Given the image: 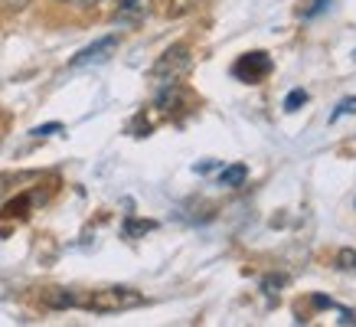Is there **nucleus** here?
I'll use <instances>...</instances> for the list:
<instances>
[{
    "mask_svg": "<svg viewBox=\"0 0 356 327\" xmlns=\"http://www.w3.org/2000/svg\"><path fill=\"white\" fill-rule=\"evenodd\" d=\"M144 298L131 288H102V292H92V298L79 301L86 305L88 311H98V314H111V311H128V308H138Z\"/></svg>",
    "mask_w": 356,
    "mask_h": 327,
    "instance_id": "obj_1",
    "label": "nucleus"
},
{
    "mask_svg": "<svg viewBox=\"0 0 356 327\" xmlns=\"http://www.w3.org/2000/svg\"><path fill=\"white\" fill-rule=\"evenodd\" d=\"M190 65H193L190 49H186V46H170V49L157 59V65H154V79H157L161 86H167V82H180V79L190 72Z\"/></svg>",
    "mask_w": 356,
    "mask_h": 327,
    "instance_id": "obj_2",
    "label": "nucleus"
},
{
    "mask_svg": "<svg viewBox=\"0 0 356 327\" xmlns=\"http://www.w3.org/2000/svg\"><path fill=\"white\" fill-rule=\"evenodd\" d=\"M232 72H236L242 82H259V79H265L271 72V59L265 53H248L232 65Z\"/></svg>",
    "mask_w": 356,
    "mask_h": 327,
    "instance_id": "obj_3",
    "label": "nucleus"
},
{
    "mask_svg": "<svg viewBox=\"0 0 356 327\" xmlns=\"http://www.w3.org/2000/svg\"><path fill=\"white\" fill-rule=\"evenodd\" d=\"M118 49V36H105V40H98V43H92V46H86L82 53L72 59V65H95V63H105L111 53Z\"/></svg>",
    "mask_w": 356,
    "mask_h": 327,
    "instance_id": "obj_4",
    "label": "nucleus"
},
{
    "mask_svg": "<svg viewBox=\"0 0 356 327\" xmlns=\"http://www.w3.org/2000/svg\"><path fill=\"white\" fill-rule=\"evenodd\" d=\"M151 13V0H124L118 7V20H144Z\"/></svg>",
    "mask_w": 356,
    "mask_h": 327,
    "instance_id": "obj_5",
    "label": "nucleus"
},
{
    "mask_svg": "<svg viewBox=\"0 0 356 327\" xmlns=\"http://www.w3.org/2000/svg\"><path fill=\"white\" fill-rule=\"evenodd\" d=\"M248 177V170L242 167V164H232V167H226L222 174H219V184L222 186H242V180Z\"/></svg>",
    "mask_w": 356,
    "mask_h": 327,
    "instance_id": "obj_6",
    "label": "nucleus"
},
{
    "mask_svg": "<svg viewBox=\"0 0 356 327\" xmlns=\"http://www.w3.org/2000/svg\"><path fill=\"white\" fill-rule=\"evenodd\" d=\"M151 229H157V223H151V219H128V223H124V236H134V239H138V236H144V232H151Z\"/></svg>",
    "mask_w": 356,
    "mask_h": 327,
    "instance_id": "obj_7",
    "label": "nucleus"
},
{
    "mask_svg": "<svg viewBox=\"0 0 356 327\" xmlns=\"http://www.w3.org/2000/svg\"><path fill=\"white\" fill-rule=\"evenodd\" d=\"M46 305H53V308H72V305H79V298H76V294H65V292H53V294H46Z\"/></svg>",
    "mask_w": 356,
    "mask_h": 327,
    "instance_id": "obj_8",
    "label": "nucleus"
},
{
    "mask_svg": "<svg viewBox=\"0 0 356 327\" xmlns=\"http://www.w3.org/2000/svg\"><path fill=\"white\" fill-rule=\"evenodd\" d=\"M337 269H343V272H356V249H340L337 252Z\"/></svg>",
    "mask_w": 356,
    "mask_h": 327,
    "instance_id": "obj_9",
    "label": "nucleus"
},
{
    "mask_svg": "<svg viewBox=\"0 0 356 327\" xmlns=\"http://www.w3.org/2000/svg\"><path fill=\"white\" fill-rule=\"evenodd\" d=\"M304 102H307V92H301V88H294L291 95L284 98V111H298L304 105Z\"/></svg>",
    "mask_w": 356,
    "mask_h": 327,
    "instance_id": "obj_10",
    "label": "nucleus"
},
{
    "mask_svg": "<svg viewBox=\"0 0 356 327\" xmlns=\"http://www.w3.org/2000/svg\"><path fill=\"white\" fill-rule=\"evenodd\" d=\"M288 285V275H268V278H261V288L268 294H275V288H284Z\"/></svg>",
    "mask_w": 356,
    "mask_h": 327,
    "instance_id": "obj_11",
    "label": "nucleus"
},
{
    "mask_svg": "<svg viewBox=\"0 0 356 327\" xmlns=\"http://www.w3.org/2000/svg\"><path fill=\"white\" fill-rule=\"evenodd\" d=\"M59 131H63V125L53 121V125H40V128H33V134H36V138H49V134H59Z\"/></svg>",
    "mask_w": 356,
    "mask_h": 327,
    "instance_id": "obj_12",
    "label": "nucleus"
},
{
    "mask_svg": "<svg viewBox=\"0 0 356 327\" xmlns=\"http://www.w3.org/2000/svg\"><path fill=\"white\" fill-rule=\"evenodd\" d=\"M350 111H356V98H343V102H340V109L334 111V118L330 121H337L340 115H350Z\"/></svg>",
    "mask_w": 356,
    "mask_h": 327,
    "instance_id": "obj_13",
    "label": "nucleus"
},
{
    "mask_svg": "<svg viewBox=\"0 0 356 327\" xmlns=\"http://www.w3.org/2000/svg\"><path fill=\"white\" fill-rule=\"evenodd\" d=\"M200 0H173V13H186V10H193Z\"/></svg>",
    "mask_w": 356,
    "mask_h": 327,
    "instance_id": "obj_14",
    "label": "nucleus"
},
{
    "mask_svg": "<svg viewBox=\"0 0 356 327\" xmlns=\"http://www.w3.org/2000/svg\"><path fill=\"white\" fill-rule=\"evenodd\" d=\"M0 3H3L7 10H23V7H26L30 0H0Z\"/></svg>",
    "mask_w": 356,
    "mask_h": 327,
    "instance_id": "obj_15",
    "label": "nucleus"
},
{
    "mask_svg": "<svg viewBox=\"0 0 356 327\" xmlns=\"http://www.w3.org/2000/svg\"><path fill=\"white\" fill-rule=\"evenodd\" d=\"M65 3H79V7H92V3H98V0H65Z\"/></svg>",
    "mask_w": 356,
    "mask_h": 327,
    "instance_id": "obj_16",
    "label": "nucleus"
}]
</instances>
